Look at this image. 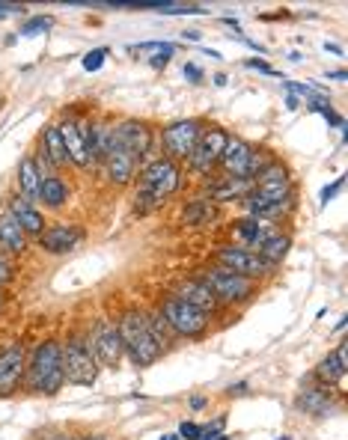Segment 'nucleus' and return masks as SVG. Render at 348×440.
<instances>
[{"label": "nucleus", "instance_id": "nucleus-1", "mask_svg": "<svg viewBox=\"0 0 348 440\" xmlns=\"http://www.w3.org/2000/svg\"><path fill=\"white\" fill-rule=\"evenodd\" d=\"M27 375V390L36 396H54L65 384L63 372V345L60 342H42L33 348L30 363L24 366Z\"/></svg>", "mask_w": 348, "mask_h": 440}, {"label": "nucleus", "instance_id": "nucleus-2", "mask_svg": "<svg viewBox=\"0 0 348 440\" xmlns=\"http://www.w3.org/2000/svg\"><path fill=\"white\" fill-rule=\"evenodd\" d=\"M116 330H120L122 351L128 354L135 366H152V363L161 357L158 342L152 340V333L146 330V318H143V313H137V310L122 313V318H120V325H116Z\"/></svg>", "mask_w": 348, "mask_h": 440}, {"label": "nucleus", "instance_id": "nucleus-3", "mask_svg": "<svg viewBox=\"0 0 348 440\" xmlns=\"http://www.w3.org/2000/svg\"><path fill=\"white\" fill-rule=\"evenodd\" d=\"M196 280H203L209 286V292L214 295L218 303H241V300L253 298V280H247L223 265H211V268L200 271Z\"/></svg>", "mask_w": 348, "mask_h": 440}, {"label": "nucleus", "instance_id": "nucleus-4", "mask_svg": "<svg viewBox=\"0 0 348 440\" xmlns=\"http://www.w3.org/2000/svg\"><path fill=\"white\" fill-rule=\"evenodd\" d=\"M63 372H65V381H69V384H78V387L95 384L98 360H95V354H93L87 340L72 336V340L63 345Z\"/></svg>", "mask_w": 348, "mask_h": 440}, {"label": "nucleus", "instance_id": "nucleus-5", "mask_svg": "<svg viewBox=\"0 0 348 440\" xmlns=\"http://www.w3.org/2000/svg\"><path fill=\"white\" fill-rule=\"evenodd\" d=\"M158 313L164 315V321H167L176 336H200L209 328V321H211V313L196 310V307H191V303L179 300V298H167L161 303Z\"/></svg>", "mask_w": 348, "mask_h": 440}, {"label": "nucleus", "instance_id": "nucleus-6", "mask_svg": "<svg viewBox=\"0 0 348 440\" xmlns=\"http://www.w3.org/2000/svg\"><path fill=\"white\" fill-rule=\"evenodd\" d=\"M218 262L229 271H236V274L247 277V280H259V277H268L274 265H268L256 250H247L241 244H223L218 247Z\"/></svg>", "mask_w": 348, "mask_h": 440}, {"label": "nucleus", "instance_id": "nucleus-7", "mask_svg": "<svg viewBox=\"0 0 348 440\" xmlns=\"http://www.w3.org/2000/svg\"><path fill=\"white\" fill-rule=\"evenodd\" d=\"M90 348H93V354H95V360L98 363H105V366H120V360H122V340H120V330H116V325L113 321H107V318H98L95 325H93V330H90Z\"/></svg>", "mask_w": 348, "mask_h": 440}, {"label": "nucleus", "instance_id": "nucleus-8", "mask_svg": "<svg viewBox=\"0 0 348 440\" xmlns=\"http://www.w3.org/2000/svg\"><path fill=\"white\" fill-rule=\"evenodd\" d=\"M203 137V122L200 120H181V122H173L164 128L161 140H164V149H167L170 161L173 158H191L194 146L200 143Z\"/></svg>", "mask_w": 348, "mask_h": 440}, {"label": "nucleus", "instance_id": "nucleus-9", "mask_svg": "<svg viewBox=\"0 0 348 440\" xmlns=\"http://www.w3.org/2000/svg\"><path fill=\"white\" fill-rule=\"evenodd\" d=\"M179 179L181 176H179L176 161H170V158H155L140 173V188L149 191L152 197H158V199H167L179 188Z\"/></svg>", "mask_w": 348, "mask_h": 440}, {"label": "nucleus", "instance_id": "nucleus-10", "mask_svg": "<svg viewBox=\"0 0 348 440\" xmlns=\"http://www.w3.org/2000/svg\"><path fill=\"white\" fill-rule=\"evenodd\" d=\"M226 140H229V137H226L223 128H209V131H203V137H200V143L194 146L188 164L194 167L196 173L209 176V173L214 170V164L221 161L223 149H226Z\"/></svg>", "mask_w": 348, "mask_h": 440}, {"label": "nucleus", "instance_id": "nucleus-11", "mask_svg": "<svg viewBox=\"0 0 348 440\" xmlns=\"http://www.w3.org/2000/svg\"><path fill=\"white\" fill-rule=\"evenodd\" d=\"M24 366H27L24 348L19 342H12L0 351V399H6L19 390V384L24 378Z\"/></svg>", "mask_w": 348, "mask_h": 440}, {"label": "nucleus", "instance_id": "nucleus-12", "mask_svg": "<svg viewBox=\"0 0 348 440\" xmlns=\"http://www.w3.org/2000/svg\"><path fill=\"white\" fill-rule=\"evenodd\" d=\"M251 158H253V146L251 143L241 140V137H229L218 164L232 179H251Z\"/></svg>", "mask_w": 348, "mask_h": 440}, {"label": "nucleus", "instance_id": "nucleus-13", "mask_svg": "<svg viewBox=\"0 0 348 440\" xmlns=\"http://www.w3.org/2000/svg\"><path fill=\"white\" fill-rule=\"evenodd\" d=\"M116 143H120V149H125L131 158H143L149 146H152V134H149V128L137 120H125L116 125Z\"/></svg>", "mask_w": 348, "mask_h": 440}, {"label": "nucleus", "instance_id": "nucleus-14", "mask_svg": "<svg viewBox=\"0 0 348 440\" xmlns=\"http://www.w3.org/2000/svg\"><path fill=\"white\" fill-rule=\"evenodd\" d=\"M297 408L310 417H327L337 408V393L325 384H319V387L307 384V387H301V393H297Z\"/></svg>", "mask_w": 348, "mask_h": 440}, {"label": "nucleus", "instance_id": "nucleus-15", "mask_svg": "<svg viewBox=\"0 0 348 440\" xmlns=\"http://www.w3.org/2000/svg\"><path fill=\"white\" fill-rule=\"evenodd\" d=\"M60 137H63V146H65V155H69V164L75 167H90L93 158H90V149H87V140H84V131L75 120H65L63 125H57Z\"/></svg>", "mask_w": 348, "mask_h": 440}, {"label": "nucleus", "instance_id": "nucleus-16", "mask_svg": "<svg viewBox=\"0 0 348 440\" xmlns=\"http://www.w3.org/2000/svg\"><path fill=\"white\" fill-rule=\"evenodd\" d=\"M80 241V229L78 226H69V224H54V226H45V232L39 235V244L45 253H69L75 244Z\"/></svg>", "mask_w": 348, "mask_h": 440}, {"label": "nucleus", "instance_id": "nucleus-17", "mask_svg": "<svg viewBox=\"0 0 348 440\" xmlns=\"http://www.w3.org/2000/svg\"><path fill=\"white\" fill-rule=\"evenodd\" d=\"M173 298L185 300V303H191V307L203 310V313H211L214 307H218V300H214V295L209 292V286L203 280H181L176 286V295Z\"/></svg>", "mask_w": 348, "mask_h": 440}, {"label": "nucleus", "instance_id": "nucleus-18", "mask_svg": "<svg viewBox=\"0 0 348 440\" xmlns=\"http://www.w3.org/2000/svg\"><path fill=\"white\" fill-rule=\"evenodd\" d=\"M9 214L15 217V220H19V226L24 229V235H42L45 232V217H42V211L36 209V206H33V202H27L24 197L19 199V197H15L12 202H9Z\"/></svg>", "mask_w": 348, "mask_h": 440}, {"label": "nucleus", "instance_id": "nucleus-19", "mask_svg": "<svg viewBox=\"0 0 348 440\" xmlns=\"http://www.w3.org/2000/svg\"><path fill=\"white\" fill-rule=\"evenodd\" d=\"M253 197H259L265 202H289L292 199L289 173L286 176H277V179H256L253 182Z\"/></svg>", "mask_w": 348, "mask_h": 440}, {"label": "nucleus", "instance_id": "nucleus-20", "mask_svg": "<svg viewBox=\"0 0 348 440\" xmlns=\"http://www.w3.org/2000/svg\"><path fill=\"white\" fill-rule=\"evenodd\" d=\"M345 372H348V363H345V342L334 351V354H327V357L319 363L316 369V378L325 384V387H334L337 381L345 378Z\"/></svg>", "mask_w": 348, "mask_h": 440}, {"label": "nucleus", "instance_id": "nucleus-21", "mask_svg": "<svg viewBox=\"0 0 348 440\" xmlns=\"http://www.w3.org/2000/svg\"><path fill=\"white\" fill-rule=\"evenodd\" d=\"M19 188L24 194V199H39V188H42V173H39V164L33 155H24L19 164Z\"/></svg>", "mask_w": 348, "mask_h": 440}, {"label": "nucleus", "instance_id": "nucleus-22", "mask_svg": "<svg viewBox=\"0 0 348 440\" xmlns=\"http://www.w3.org/2000/svg\"><path fill=\"white\" fill-rule=\"evenodd\" d=\"M105 161H107V179H110L113 184H128V182H131V176H135V164H137V161L131 158L125 149L116 146Z\"/></svg>", "mask_w": 348, "mask_h": 440}, {"label": "nucleus", "instance_id": "nucleus-23", "mask_svg": "<svg viewBox=\"0 0 348 440\" xmlns=\"http://www.w3.org/2000/svg\"><path fill=\"white\" fill-rule=\"evenodd\" d=\"M0 244H4L9 253H24L27 250V235H24V229L19 226V220H15L9 211L0 214Z\"/></svg>", "mask_w": 348, "mask_h": 440}, {"label": "nucleus", "instance_id": "nucleus-24", "mask_svg": "<svg viewBox=\"0 0 348 440\" xmlns=\"http://www.w3.org/2000/svg\"><path fill=\"white\" fill-rule=\"evenodd\" d=\"M247 194H253V179H223L221 184L209 188L211 202H223V199H244Z\"/></svg>", "mask_w": 348, "mask_h": 440}, {"label": "nucleus", "instance_id": "nucleus-25", "mask_svg": "<svg viewBox=\"0 0 348 440\" xmlns=\"http://www.w3.org/2000/svg\"><path fill=\"white\" fill-rule=\"evenodd\" d=\"M236 235L241 239V247H247V250H259V244L268 239V226H265V220H256V217H251V220H238L236 224Z\"/></svg>", "mask_w": 348, "mask_h": 440}, {"label": "nucleus", "instance_id": "nucleus-26", "mask_svg": "<svg viewBox=\"0 0 348 440\" xmlns=\"http://www.w3.org/2000/svg\"><path fill=\"white\" fill-rule=\"evenodd\" d=\"M39 199L48 209H60L69 199V184H65L60 176H42V188H39Z\"/></svg>", "mask_w": 348, "mask_h": 440}, {"label": "nucleus", "instance_id": "nucleus-27", "mask_svg": "<svg viewBox=\"0 0 348 440\" xmlns=\"http://www.w3.org/2000/svg\"><path fill=\"white\" fill-rule=\"evenodd\" d=\"M42 155H45L48 161H51L54 167L69 164V155H65V146H63V137H60L57 125L45 128V134H42Z\"/></svg>", "mask_w": 348, "mask_h": 440}, {"label": "nucleus", "instance_id": "nucleus-28", "mask_svg": "<svg viewBox=\"0 0 348 440\" xmlns=\"http://www.w3.org/2000/svg\"><path fill=\"white\" fill-rule=\"evenodd\" d=\"M214 214H218V209H214L211 199H194L191 206L181 211V224L185 226H203V224H209V220H214Z\"/></svg>", "mask_w": 348, "mask_h": 440}, {"label": "nucleus", "instance_id": "nucleus-29", "mask_svg": "<svg viewBox=\"0 0 348 440\" xmlns=\"http://www.w3.org/2000/svg\"><path fill=\"white\" fill-rule=\"evenodd\" d=\"M289 247H292V239L289 235H268L262 244H259V256L268 262V265H277L280 259H286V253H289Z\"/></svg>", "mask_w": 348, "mask_h": 440}, {"label": "nucleus", "instance_id": "nucleus-30", "mask_svg": "<svg viewBox=\"0 0 348 440\" xmlns=\"http://www.w3.org/2000/svg\"><path fill=\"white\" fill-rule=\"evenodd\" d=\"M146 318V330L152 333V340L158 342V348H164V345H170V340H173V330H170V325L164 321V315L161 313H149V315H143Z\"/></svg>", "mask_w": 348, "mask_h": 440}, {"label": "nucleus", "instance_id": "nucleus-31", "mask_svg": "<svg viewBox=\"0 0 348 440\" xmlns=\"http://www.w3.org/2000/svg\"><path fill=\"white\" fill-rule=\"evenodd\" d=\"M164 206V199H158V197H152L149 191H137V197H135V209L143 214V211H152V209H161Z\"/></svg>", "mask_w": 348, "mask_h": 440}, {"label": "nucleus", "instance_id": "nucleus-32", "mask_svg": "<svg viewBox=\"0 0 348 440\" xmlns=\"http://www.w3.org/2000/svg\"><path fill=\"white\" fill-rule=\"evenodd\" d=\"M105 57H107V48H95V51H90V54L84 57V69H87V72H95V69H102Z\"/></svg>", "mask_w": 348, "mask_h": 440}, {"label": "nucleus", "instance_id": "nucleus-33", "mask_svg": "<svg viewBox=\"0 0 348 440\" xmlns=\"http://www.w3.org/2000/svg\"><path fill=\"white\" fill-rule=\"evenodd\" d=\"M179 437L181 440H200L203 437V426H196V422H181V426H179Z\"/></svg>", "mask_w": 348, "mask_h": 440}, {"label": "nucleus", "instance_id": "nucleus-34", "mask_svg": "<svg viewBox=\"0 0 348 440\" xmlns=\"http://www.w3.org/2000/svg\"><path fill=\"white\" fill-rule=\"evenodd\" d=\"M48 27H51V19H42V15H36V19H30V21L21 27V36H30V33L48 30Z\"/></svg>", "mask_w": 348, "mask_h": 440}, {"label": "nucleus", "instance_id": "nucleus-35", "mask_svg": "<svg viewBox=\"0 0 348 440\" xmlns=\"http://www.w3.org/2000/svg\"><path fill=\"white\" fill-rule=\"evenodd\" d=\"M339 188H342V179H334V182H330V184H327V188H322L319 199H322V202H330V199H334V197L339 194Z\"/></svg>", "mask_w": 348, "mask_h": 440}, {"label": "nucleus", "instance_id": "nucleus-36", "mask_svg": "<svg viewBox=\"0 0 348 440\" xmlns=\"http://www.w3.org/2000/svg\"><path fill=\"white\" fill-rule=\"evenodd\" d=\"M173 51H176V48H170V51H161V54H155V57L149 60V63H152L155 69H164V66H167V60L173 57Z\"/></svg>", "mask_w": 348, "mask_h": 440}, {"label": "nucleus", "instance_id": "nucleus-37", "mask_svg": "<svg viewBox=\"0 0 348 440\" xmlns=\"http://www.w3.org/2000/svg\"><path fill=\"white\" fill-rule=\"evenodd\" d=\"M9 277H12V265H9L4 256H0V286L9 283Z\"/></svg>", "mask_w": 348, "mask_h": 440}, {"label": "nucleus", "instance_id": "nucleus-38", "mask_svg": "<svg viewBox=\"0 0 348 440\" xmlns=\"http://www.w3.org/2000/svg\"><path fill=\"white\" fill-rule=\"evenodd\" d=\"M247 66H251V69H259V72H265V75H277L271 66H265L262 60H247Z\"/></svg>", "mask_w": 348, "mask_h": 440}, {"label": "nucleus", "instance_id": "nucleus-39", "mask_svg": "<svg viewBox=\"0 0 348 440\" xmlns=\"http://www.w3.org/2000/svg\"><path fill=\"white\" fill-rule=\"evenodd\" d=\"M185 75H188L191 80H200V78H203V72L196 69V66H185Z\"/></svg>", "mask_w": 348, "mask_h": 440}, {"label": "nucleus", "instance_id": "nucleus-40", "mask_svg": "<svg viewBox=\"0 0 348 440\" xmlns=\"http://www.w3.org/2000/svg\"><path fill=\"white\" fill-rule=\"evenodd\" d=\"M9 12H21V6H12V4H0V19H4V15H9Z\"/></svg>", "mask_w": 348, "mask_h": 440}, {"label": "nucleus", "instance_id": "nucleus-41", "mask_svg": "<svg viewBox=\"0 0 348 440\" xmlns=\"http://www.w3.org/2000/svg\"><path fill=\"white\" fill-rule=\"evenodd\" d=\"M191 408H194V411L206 408V396H194V399H191Z\"/></svg>", "mask_w": 348, "mask_h": 440}, {"label": "nucleus", "instance_id": "nucleus-42", "mask_svg": "<svg viewBox=\"0 0 348 440\" xmlns=\"http://www.w3.org/2000/svg\"><path fill=\"white\" fill-rule=\"evenodd\" d=\"M327 78H330V80H345V72H342V69H337V72H330Z\"/></svg>", "mask_w": 348, "mask_h": 440}, {"label": "nucleus", "instance_id": "nucleus-43", "mask_svg": "<svg viewBox=\"0 0 348 440\" xmlns=\"http://www.w3.org/2000/svg\"><path fill=\"white\" fill-rule=\"evenodd\" d=\"M286 108H289V110H295V108H297V98H295V95H289V98H286Z\"/></svg>", "mask_w": 348, "mask_h": 440}, {"label": "nucleus", "instance_id": "nucleus-44", "mask_svg": "<svg viewBox=\"0 0 348 440\" xmlns=\"http://www.w3.org/2000/svg\"><path fill=\"white\" fill-rule=\"evenodd\" d=\"M161 440H181V437H179V434H164Z\"/></svg>", "mask_w": 348, "mask_h": 440}, {"label": "nucleus", "instance_id": "nucleus-45", "mask_svg": "<svg viewBox=\"0 0 348 440\" xmlns=\"http://www.w3.org/2000/svg\"><path fill=\"white\" fill-rule=\"evenodd\" d=\"M84 440H110V437H102V434H95V437H84Z\"/></svg>", "mask_w": 348, "mask_h": 440}, {"label": "nucleus", "instance_id": "nucleus-46", "mask_svg": "<svg viewBox=\"0 0 348 440\" xmlns=\"http://www.w3.org/2000/svg\"><path fill=\"white\" fill-rule=\"evenodd\" d=\"M54 440H75V437H65V434H57Z\"/></svg>", "mask_w": 348, "mask_h": 440}, {"label": "nucleus", "instance_id": "nucleus-47", "mask_svg": "<svg viewBox=\"0 0 348 440\" xmlns=\"http://www.w3.org/2000/svg\"><path fill=\"white\" fill-rule=\"evenodd\" d=\"M277 440H292V437H286V434H283V437H277Z\"/></svg>", "mask_w": 348, "mask_h": 440}]
</instances>
